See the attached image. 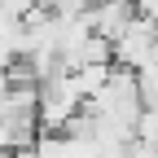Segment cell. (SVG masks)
<instances>
[{
  "label": "cell",
  "mask_w": 158,
  "mask_h": 158,
  "mask_svg": "<svg viewBox=\"0 0 158 158\" xmlns=\"http://www.w3.org/2000/svg\"><path fill=\"white\" fill-rule=\"evenodd\" d=\"M110 48H114V62L123 66V70H145L158 62V22L145 13H136L132 22L118 31L110 40Z\"/></svg>",
  "instance_id": "obj_1"
},
{
  "label": "cell",
  "mask_w": 158,
  "mask_h": 158,
  "mask_svg": "<svg viewBox=\"0 0 158 158\" xmlns=\"http://www.w3.org/2000/svg\"><path fill=\"white\" fill-rule=\"evenodd\" d=\"M136 84H141V101H145V110H158V62L145 66V70H136Z\"/></svg>",
  "instance_id": "obj_2"
}]
</instances>
